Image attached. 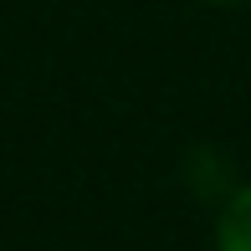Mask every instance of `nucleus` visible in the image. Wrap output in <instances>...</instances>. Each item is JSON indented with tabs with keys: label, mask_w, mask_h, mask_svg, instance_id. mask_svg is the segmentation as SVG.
I'll return each mask as SVG.
<instances>
[{
	"label": "nucleus",
	"mask_w": 251,
	"mask_h": 251,
	"mask_svg": "<svg viewBox=\"0 0 251 251\" xmlns=\"http://www.w3.org/2000/svg\"><path fill=\"white\" fill-rule=\"evenodd\" d=\"M215 251H251V179L236 185L215 215Z\"/></svg>",
	"instance_id": "obj_1"
},
{
	"label": "nucleus",
	"mask_w": 251,
	"mask_h": 251,
	"mask_svg": "<svg viewBox=\"0 0 251 251\" xmlns=\"http://www.w3.org/2000/svg\"><path fill=\"white\" fill-rule=\"evenodd\" d=\"M200 5H246V0H200Z\"/></svg>",
	"instance_id": "obj_2"
}]
</instances>
